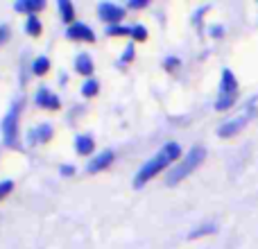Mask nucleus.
Returning <instances> with one entry per match:
<instances>
[{"label": "nucleus", "instance_id": "f257e3e1", "mask_svg": "<svg viewBox=\"0 0 258 249\" xmlns=\"http://www.w3.org/2000/svg\"><path fill=\"white\" fill-rule=\"evenodd\" d=\"M179 159H181V145L174 141L165 143V145L161 147L150 161H145V163L141 165V170L134 174V188H143L150 179H154L159 172H163L170 163H177Z\"/></svg>", "mask_w": 258, "mask_h": 249}, {"label": "nucleus", "instance_id": "f03ea898", "mask_svg": "<svg viewBox=\"0 0 258 249\" xmlns=\"http://www.w3.org/2000/svg\"><path fill=\"white\" fill-rule=\"evenodd\" d=\"M204 159H206V147L204 145H192L190 150H188L186 154L170 168L168 177H165V183H168V186H177V183L183 181L190 172H195V170L204 163Z\"/></svg>", "mask_w": 258, "mask_h": 249}, {"label": "nucleus", "instance_id": "7ed1b4c3", "mask_svg": "<svg viewBox=\"0 0 258 249\" xmlns=\"http://www.w3.org/2000/svg\"><path fill=\"white\" fill-rule=\"evenodd\" d=\"M238 80L233 75L231 68H222V77H220V93L215 100V111H229L236 107L238 102Z\"/></svg>", "mask_w": 258, "mask_h": 249}, {"label": "nucleus", "instance_id": "20e7f679", "mask_svg": "<svg viewBox=\"0 0 258 249\" xmlns=\"http://www.w3.org/2000/svg\"><path fill=\"white\" fill-rule=\"evenodd\" d=\"M23 104H25V98H16L3 118V141L7 147H21L18 145V118H21Z\"/></svg>", "mask_w": 258, "mask_h": 249}, {"label": "nucleus", "instance_id": "39448f33", "mask_svg": "<svg viewBox=\"0 0 258 249\" xmlns=\"http://www.w3.org/2000/svg\"><path fill=\"white\" fill-rule=\"evenodd\" d=\"M256 100H258V95L254 100H251L249 104L245 107V111L240 113V116H236V118H231V120H227V122H222L218 127V136L220 138H233L236 134H240L242 129L247 127L254 118L258 116V107H256Z\"/></svg>", "mask_w": 258, "mask_h": 249}, {"label": "nucleus", "instance_id": "423d86ee", "mask_svg": "<svg viewBox=\"0 0 258 249\" xmlns=\"http://www.w3.org/2000/svg\"><path fill=\"white\" fill-rule=\"evenodd\" d=\"M98 16L104 23H109V25H122V21L127 16V7H120V5H113V3H100Z\"/></svg>", "mask_w": 258, "mask_h": 249}, {"label": "nucleus", "instance_id": "0eeeda50", "mask_svg": "<svg viewBox=\"0 0 258 249\" xmlns=\"http://www.w3.org/2000/svg\"><path fill=\"white\" fill-rule=\"evenodd\" d=\"M66 36L71 41H86V43H93L95 41L93 27H89L86 23H77V21L66 27Z\"/></svg>", "mask_w": 258, "mask_h": 249}, {"label": "nucleus", "instance_id": "6e6552de", "mask_svg": "<svg viewBox=\"0 0 258 249\" xmlns=\"http://www.w3.org/2000/svg\"><path fill=\"white\" fill-rule=\"evenodd\" d=\"M34 104L36 107L50 109V111L61 109V100H59V95H54L52 91L45 89V86H39V91H36V95H34Z\"/></svg>", "mask_w": 258, "mask_h": 249}, {"label": "nucleus", "instance_id": "1a4fd4ad", "mask_svg": "<svg viewBox=\"0 0 258 249\" xmlns=\"http://www.w3.org/2000/svg\"><path fill=\"white\" fill-rule=\"evenodd\" d=\"M113 159H116V154H113V150H104L100 152V154H95L93 159L86 163V172L89 174H98L102 172V170H107L109 165L113 163Z\"/></svg>", "mask_w": 258, "mask_h": 249}, {"label": "nucleus", "instance_id": "9d476101", "mask_svg": "<svg viewBox=\"0 0 258 249\" xmlns=\"http://www.w3.org/2000/svg\"><path fill=\"white\" fill-rule=\"evenodd\" d=\"M52 136H54L52 125L43 122V125H39V127H32L30 132H27V145H39V143H48Z\"/></svg>", "mask_w": 258, "mask_h": 249}, {"label": "nucleus", "instance_id": "9b49d317", "mask_svg": "<svg viewBox=\"0 0 258 249\" xmlns=\"http://www.w3.org/2000/svg\"><path fill=\"white\" fill-rule=\"evenodd\" d=\"M75 71L80 73V75H84L86 80H89V77L95 73L93 57H91L89 52H80V54H77V57H75Z\"/></svg>", "mask_w": 258, "mask_h": 249}, {"label": "nucleus", "instance_id": "f8f14e48", "mask_svg": "<svg viewBox=\"0 0 258 249\" xmlns=\"http://www.w3.org/2000/svg\"><path fill=\"white\" fill-rule=\"evenodd\" d=\"M43 0H18V3H14V12H23L27 16H36V12H43Z\"/></svg>", "mask_w": 258, "mask_h": 249}, {"label": "nucleus", "instance_id": "ddd939ff", "mask_svg": "<svg viewBox=\"0 0 258 249\" xmlns=\"http://www.w3.org/2000/svg\"><path fill=\"white\" fill-rule=\"evenodd\" d=\"M93 150H95V141H93V136H91V134H80V136L75 138V152L80 156L93 154Z\"/></svg>", "mask_w": 258, "mask_h": 249}, {"label": "nucleus", "instance_id": "4468645a", "mask_svg": "<svg viewBox=\"0 0 258 249\" xmlns=\"http://www.w3.org/2000/svg\"><path fill=\"white\" fill-rule=\"evenodd\" d=\"M57 7H59V14H61V21L66 25H73L75 23V5L71 0H59Z\"/></svg>", "mask_w": 258, "mask_h": 249}, {"label": "nucleus", "instance_id": "2eb2a0df", "mask_svg": "<svg viewBox=\"0 0 258 249\" xmlns=\"http://www.w3.org/2000/svg\"><path fill=\"white\" fill-rule=\"evenodd\" d=\"M215 231H218V224H213V222L202 224V227L192 229V231L188 233V240H195V238H204V236H213Z\"/></svg>", "mask_w": 258, "mask_h": 249}, {"label": "nucleus", "instance_id": "dca6fc26", "mask_svg": "<svg viewBox=\"0 0 258 249\" xmlns=\"http://www.w3.org/2000/svg\"><path fill=\"white\" fill-rule=\"evenodd\" d=\"M32 73H34V75H45V73L50 71V59L45 57V54H39V57L34 59V61H32V68H30Z\"/></svg>", "mask_w": 258, "mask_h": 249}, {"label": "nucleus", "instance_id": "f3484780", "mask_svg": "<svg viewBox=\"0 0 258 249\" xmlns=\"http://www.w3.org/2000/svg\"><path fill=\"white\" fill-rule=\"evenodd\" d=\"M98 91H100V82L93 80V77H89V80L82 84L80 93L84 95V98H95V95H98Z\"/></svg>", "mask_w": 258, "mask_h": 249}, {"label": "nucleus", "instance_id": "a211bd4d", "mask_svg": "<svg viewBox=\"0 0 258 249\" xmlns=\"http://www.w3.org/2000/svg\"><path fill=\"white\" fill-rule=\"evenodd\" d=\"M25 32L30 36H39L41 32H43V25H41L39 16H27L25 18Z\"/></svg>", "mask_w": 258, "mask_h": 249}, {"label": "nucleus", "instance_id": "6ab92c4d", "mask_svg": "<svg viewBox=\"0 0 258 249\" xmlns=\"http://www.w3.org/2000/svg\"><path fill=\"white\" fill-rule=\"evenodd\" d=\"M107 36H132V25H109Z\"/></svg>", "mask_w": 258, "mask_h": 249}, {"label": "nucleus", "instance_id": "aec40b11", "mask_svg": "<svg viewBox=\"0 0 258 249\" xmlns=\"http://www.w3.org/2000/svg\"><path fill=\"white\" fill-rule=\"evenodd\" d=\"M132 39H134V41H145V39H147V27L141 25V23L132 25Z\"/></svg>", "mask_w": 258, "mask_h": 249}, {"label": "nucleus", "instance_id": "412c9836", "mask_svg": "<svg viewBox=\"0 0 258 249\" xmlns=\"http://www.w3.org/2000/svg\"><path fill=\"white\" fill-rule=\"evenodd\" d=\"M134 57H136V50H134V43H129L125 48V54L118 59V66H127L129 61H134Z\"/></svg>", "mask_w": 258, "mask_h": 249}, {"label": "nucleus", "instance_id": "4be33fe9", "mask_svg": "<svg viewBox=\"0 0 258 249\" xmlns=\"http://www.w3.org/2000/svg\"><path fill=\"white\" fill-rule=\"evenodd\" d=\"M12 191H14V181L12 179H3V181H0V202H3L5 197H9Z\"/></svg>", "mask_w": 258, "mask_h": 249}, {"label": "nucleus", "instance_id": "5701e85b", "mask_svg": "<svg viewBox=\"0 0 258 249\" xmlns=\"http://www.w3.org/2000/svg\"><path fill=\"white\" fill-rule=\"evenodd\" d=\"M211 9V5H202L200 9H197L195 14H192V25H197V27H202V16H204L206 12Z\"/></svg>", "mask_w": 258, "mask_h": 249}, {"label": "nucleus", "instance_id": "b1692460", "mask_svg": "<svg viewBox=\"0 0 258 249\" xmlns=\"http://www.w3.org/2000/svg\"><path fill=\"white\" fill-rule=\"evenodd\" d=\"M179 64H181V61H179L177 57H172V54H170V57H165V59H163V68H165V71H168V73L177 71V68H179Z\"/></svg>", "mask_w": 258, "mask_h": 249}, {"label": "nucleus", "instance_id": "393cba45", "mask_svg": "<svg viewBox=\"0 0 258 249\" xmlns=\"http://www.w3.org/2000/svg\"><path fill=\"white\" fill-rule=\"evenodd\" d=\"M224 32H227V30H224V25H211L209 27V34L213 36V39H222Z\"/></svg>", "mask_w": 258, "mask_h": 249}, {"label": "nucleus", "instance_id": "a878e982", "mask_svg": "<svg viewBox=\"0 0 258 249\" xmlns=\"http://www.w3.org/2000/svg\"><path fill=\"white\" fill-rule=\"evenodd\" d=\"M9 41V25H5V23H0V45L7 43Z\"/></svg>", "mask_w": 258, "mask_h": 249}, {"label": "nucleus", "instance_id": "bb28decb", "mask_svg": "<svg viewBox=\"0 0 258 249\" xmlns=\"http://www.w3.org/2000/svg\"><path fill=\"white\" fill-rule=\"evenodd\" d=\"M147 7V0H129L127 3V9H143Z\"/></svg>", "mask_w": 258, "mask_h": 249}, {"label": "nucleus", "instance_id": "cd10ccee", "mask_svg": "<svg viewBox=\"0 0 258 249\" xmlns=\"http://www.w3.org/2000/svg\"><path fill=\"white\" fill-rule=\"evenodd\" d=\"M59 174H61V177H73V174H75V165H61Z\"/></svg>", "mask_w": 258, "mask_h": 249}]
</instances>
